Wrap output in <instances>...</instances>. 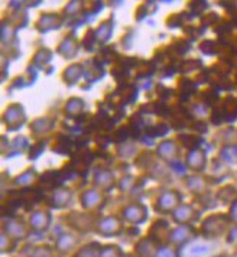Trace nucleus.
<instances>
[{
    "label": "nucleus",
    "instance_id": "1",
    "mask_svg": "<svg viewBox=\"0 0 237 257\" xmlns=\"http://www.w3.org/2000/svg\"><path fill=\"white\" fill-rule=\"evenodd\" d=\"M230 224H231V220L228 218V215L214 214L204 220L201 225V233L207 238H217L227 233Z\"/></svg>",
    "mask_w": 237,
    "mask_h": 257
},
{
    "label": "nucleus",
    "instance_id": "2",
    "mask_svg": "<svg viewBox=\"0 0 237 257\" xmlns=\"http://www.w3.org/2000/svg\"><path fill=\"white\" fill-rule=\"evenodd\" d=\"M194 235H195V231L190 224H181V225H178L174 230L169 231L166 240H168V244L172 245V247H181V245L187 244L190 240H192Z\"/></svg>",
    "mask_w": 237,
    "mask_h": 257
},
{
    "label": "nucleus",
    "instance_id": "3",
    "mask_svg": "<svg viewBox=\"0 0 237 257\" xmlns=\"http://www.w3.org/2000/svg\"><path fill=\"white\" fill-rule=\"evenodd\" d=\"M122 230H123V222L116 215H108V217H104L103 220H98L97 227H95V231L101 234L103 237L118 235L122 233Z\"/></svg>",
    "mask_w": 237,
    "mask_h": 257
},
{
    "label": "nucleus",
    "instance_id": "4",
    "mask_svg": "<svg viewBox=\"0 0 237 257\" xmlns=\"http://www.w3.org/2000/svg\"><path fill=\"white\" fill-rule=\"evenodd\" d=\"M68 221L77 231L81 233H87L97 227V224H94V215L90 212H72L71 215H68Z\"/></svg>",
    "mask_w": 237,
    "mask_h": 257
},
{
    "label": "nucleus",
    "instance_id": "5",
    "mask_svg": "<svg viewBox=\"0 0 237 257\" xmlns=\"http://www.w3.org/2000/svg\"><path fill=\"white\" fill-rule=\"evenodd\" d=\"M29 228L31 227H28L22 220L12 218V220L5 222L3 233H6L9 237H12L15 241H19V240H24L29 235Z\"/></svg>",
    "mask_w": 237,
    "mask_h": 257
},
{
    "label": "nucleus",
    "instance_id": "6",
    "mask_svg": "<svg viewBox=\"0 0 237 257\" xmlns=\"http://www.w3.org/2000/svg\"><path fill=\"white\" fill-rule=\"evenodd\" d=\"M179 204H181V197L177 191H168L159 197L155 208L159 212L166 214V212H174L179 207Z\"/></svg>",
    "mask_w": 237,
    "mask_h": 257
},
{
    "label": "nucleus",
    "instance_id": "7",
    "mask_svg": "<svg viewBox=\"0 0 237 257\" xmlns=\"http://www.w3.org/2000/svg\"><path fill=\"white\" fill-rule=\"evenodd\" d=\"M80 243V237L72 233H62L55 241V251L61 256L70 254Z\"/></svg>",
    "mask_w": 237,
    "mask_h": 257
},
{
    "label": "nucleus",
    "instance_id": "8",
    "mask_svg": "<svg viewBox=\"0 0 237 257\" xmlns=\"http://www.w3.org/2000/svg\"><path fill=\"white\" fill-rule=\"evenodd\" d=\"M158 250H159V245L154 237H151V235L142 238L135 247V253L138 257H155Z\"/></svg>",
    "mask_w": 237,
    "mask_h": 257
},
{
    "label": "nucleus",
    "instance_id": "9",
    "mask_svg": "<svg viewBox=\"0 0 237 257\" xmlns=\"http://www.w3.org/2000/svg\"><path fill=\"white\" fill-rule=\"evenodd\" d=\"M81 199V204L85 210H97L100 208L103 204H104V199H103V194L98 191V189H88L83 192V195L80 197Z\"/></svg>",
    "mask_w": 237,
    "mask_h": 257
},
{
    "label": "nucleus",
    "instance_id": "10",
    "mask_svg": "<svg viewBox=\"0 0 237 257\" xmlns=\"http://www.w3.org/2000/svg\"><path fill=\"white\" fill-rule=\"evenodd\" d=\"M3 121L12 128H18L22 123H25V114L22 107L18 104L11 105L6 113L3 114Z\"/></svg>",
    "mask_w": 237,
    "mask_h": 257
},
{
    "label": "nucleus",
    "instance_id": "11",
    "mask_svg": "<svg viewBox=\"0 0 237 257\" xmlns=\"http://www.w3.org/2000/svg\"><path fill=\"white\" fill-rule=\"evenodd\" d=\"M123 218L131 224H141L146 218V208L142 204H131L123 210Z\"/></svg>",
    "mask_w": 237,
    "mask_h": 257
},
{
    "label": "nucleus",
    "instance_id": "12",
    "mask_svg": "<svg viewBox=\"0 0 237 257\" xmlns=\"http://www.w3.org/2000/svg\"><path fill=\"white\" fill-rule=\"evenodd\" d=\"M49 224H51V215L45 211H35L29 218L31 230L38 231V233H42V231L48 230Z\"/></svg>",
    "mask_w": 237,
    "mask_h": 257
},
{
    "label": "nucleus",
    "instance_id": "13",
    "mask_svg": "<svg viewBox=\"0 0 237 257\" xmlns=\"http://www.w3.org/2000/svg\"><path fill=\"white\" fill-rule=\"evenodd\" d=\"M172 218L174 221L181 224H190L195 218V211L192 210L190 205H179L177 210L172 212Z\"/></svg>",
    "mask_w": 237,
    "mask_h": 257
},
{
    "label": "nucleus",
    "instance_id": "14",
    "mask_svg": "<svg viewBox=\"0 0 237 257\" xmlns=\"http://www.w3.org/2000/svg\"><path fill=\"white\" fill-rule=\"evenodd\" d=\"M187 165L188 168L194 171H202L205 166V155L200 149H194L191 151L190 155L187 156Z\"/></svg>",
    "mask_w": 237,
    "mask_h": 257
},
{
    "label": "nucleus",
    "instance_id": "15",
    "mask_svg": "<svg viewBox=\"0 0 237 257\" xmlns=\"http://www.w3.org/2000/svg\"><path fill=\"white\" fill-rule=\"evenodd\" d=\"M70 199H71V192H70L68 189H65V188H61V189H58V191L54 194L51 205L55 207V208H64V207L68 205Z\"/></svg>",
    "mask_w": 237,
    "mask_h": 257
},
{
    "label": "nucleus",
    "instance_id": "16",
    "mask_svg": "<svg viewBox=\"0 0 237 257\" xmlns=\"http://www.w3.org/2000/svg\"><path fill=\"white\" fill-rule=\"evenodd\" d=\"M95 187L101 188L104 191H108L110 188L114 185V179H113V175L108 172V171H101L95 175L94 179Z\"/></svg>",
    "mask_w": 237,
    "mask_h": 257
},
{
    "label": "nucleus",
    "instance_id": "17",
    "mask_svg": "<svg viewBox=\"0 0 237 257\" xmlns=\"http://www.w3.org/2000/svg\"><path fill=\"white\" fill-rule=\"evenodd\" d=\"M100 248H101V245L95 244V243L83 245L81 248L77 250V253L72 257H98L100 256Z\"/></svg>",
    "mask_w": 237,
    "mask_h": 257
},
{
    "label": "nucleus",
    "instance_id": "18",
    "mask_svg": "<svg viewBox=\"0 0 237 257\" xmlns=\"http://www.w3.org/2000/svg\"><path fill=\"white\" fill-rule=\"evenodd\" d=\"M158 153H159L165 161H172V159L178 155V151L177 148H175V145H174V142H165V143H162V145L159 146Z\"/></svg>",
    "mask_w": 237,
    "mask_h": 257
},
{
    "label": "nucleus",
    "instance_id": "19",
    "mask_svg": "<svg viewBox=\"0 0 237 257\" xmlns=\"http://www.w3.org/2000/svg\"><path fill=\"white\" fill-rule=\"evenodd\" d=\"M77 48H78V44L72 39V38H67L61 47H59V54H62L64 57L70 58V57H74L75 52H77Z\"/></svg>",
    "mask_w": 237,
    "mask_h": 257
},
{
    "label": "nucleus",
    "instance_id": "20",
    "mask_svg": "<svg viewBox=\"0 0 237 257\" xmlns=\"http://www.w3.org/2000/svg\"><path fill=\"white\" fill-rule=\"evenodd\" d=\"M83 100H80V98H71V100L67 103V105H65V113H67L68 116L77 117L81 111H83Z\"/></svg>",
    "mask_w": 237,
    "mask_h": 257
},
{
    "label": "nucleus",
    "instance_id": "21",
    "mask_svg": "<svg viewBox=\"0 0 237 257\" xmlns=\"http://www.w3.org/2000/svg\"><path fill=\"white\" fill-rule=\"evenodd\" d=\"M81 71H83L81 65H71L70 68H67L65 72H64V80L68 82V84H74V82L80 78Z\"/></svg>",
    "mask_w": 237,
    "mask_h": 257
},
{
    "label": "nucleus",
    "instance_id": "22",
    "mask_svg": "<svg viewBox=\"0 0 237 257\" xmlns=\"http://www.w3.org/2000/svg\"><path fill=\"white\" fill-rule=\"evenodd\" d=\"M98 257H125L122 248L118 245L108 244V245H101L100 248V256Z\"/></svg>",
    "mask_w": 237,
    "mask_h": 257
},
{
    "label": "nucleus",
    "instance_id": "23",
    "mask_svg": "<svg viewBox=\"0 0 237 257\" xmlns=\"http://www.w3.org/2000/svg\"><path fill=\"white\" fill-rule=\"evenodd\" d=\"M57 25H59L57 15H42L41 21L38 22V28L39 29H52Z\"/></svg>",
    "mask_w": 237,
    "mask_h": 257
},
{
    "label": "nucleus",
    "instance_id": "24",
    "mask_svg": "<svg viewBox=\"0 0 237 257\" xmlns=\"http://www.w3.org/2000/svg\"><path fill=\"white\" fill-rule=\"evenodd\" d=\"M15 248H16V241L6 233H2V235H0V251L5 254V253L13 251Z\"/></svg>",
    "mask_w": 237,
    "mask_h": 257
},
{
    "label": "nucleus",
    "instance_id": "25",
    "mask_svg": "<svg viewBox=\"0 0 237 257\" xmlns=\"http://www.w3.org/2000/svg\"><path fill=\"white\" fill-rule=\"evenodd\" d=\"M221 158L230 162V164H236L237 162V146H225L221 151Z\"/></svg>",
    "mask_w": 237,
    "mask_h": 257
},
{
    "label": "nucleus",
    "instance_id": "26",
    "mask_svg": "<svg viewBox=\"0 0 237 257\" xmlns=\"http://www.w3.org/2000/svg\"><path fill=\"white\" fill-rule=\"evenodd\" d=\"M205 185H207V182L202 178H198V176H192V178H190V181H188V187L194 192H197V191L202 192L205 189Z\"/></svg>",
    "mask_w": 237,
    "mask_h": 257
},
{
    "label": "nucleus",
    "instance_id": "27",
    "mask_svg": "<svg viewBox=\"0 0 237 257\" xmlns=\"http://www.w3.org/2000/svg\"><path fill=\"white\" fill-rule=\"evenodd\" d=\"M51 126H52V123L48 118H39L32 124V130L36 132V133H44V132H47L48 128H51Z\"/></svg>",
    "mask_w": 237,
    "mask_h": 257
},
{
    "label": "nucleus",
    "instance_id": "28",
    "mask_svg": "<svg viewBox=\"0 0 237 257\" xmlns=\"http://www.w3.org/2000/svg\"><path fill=\"white\" fill-rule=\"evenodd\" d=\"M155 257H178L177 250L172 245H161Z\"/></svg>",
    "mask_w": 237,
    "mask_h": 257
},
{
    "label": "nucleus",
    "instance_id": "29",
    "mask_svg": "<svg viewBox=\"0 0 237 257\" xmlns=\"http://www.w3.org/2000/svg\"><path fill=\"white\" fill-rule=\"evenodd\" d=\"M31 257H54V251L48 245H38Z\"/></svg>",
    "mask_w": 237,
    "mask_h": 257
},
{
    "label": "nucleus",
    "instance_id": "30",
    "mask_svg": "<svg viewBox=\"0 0 237 257\" xmlns=\"http://www.w3.org/2000/svg\"><path fill=\"white\" fill-rule=\"evenodd\" d=\"M228 218L231 220V222L237 224V199H234V201H233V204H231V207H230Z\"/></svg>",
    "mask_w": 237,
    "mask_h": 257
},
{
    "label": "nucleus",
    "instance_id": "31",
    "mask_svg": "<svg viewBox=\"0 0 237 257\" xmlns=\"http://www.w3.org/2000/svg\"><path fill=\"white\" fill-rule=\"evenodd\" d=\"M214 44L213 42H204V44H201V49L205 52V54H213L214 52Z\"/></svg>",
    "mask_w": 237,
    "mask_h": 257
},
{
    "label": "nucleus",
    "instance_id": "32",
    "mask_svg": "<svg viewBox=\"0 0 237 257\" xmlns=\"http://www.w3.org/2000/svg\"><path fill=\"white\" fill-rule=\"evenodd\" d=\"M125 257H132V256H125Z\"/></svg>",
    "mask_w": 237,
    "mask_h": 257
}]
</instances>
